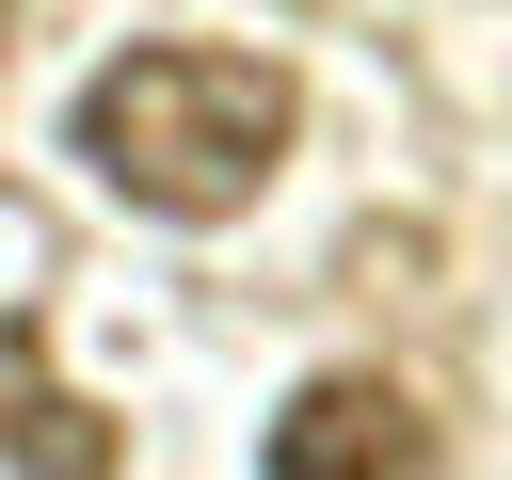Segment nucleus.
I'll list each match as a JSON object with an SVG mask.
<instances>
[{
    "mask_svg": "<svg viewBox=\"0 0 512 480\" xmlns=\"http://www.w3.org/2000/svg\"><path fill=\"white\" fill-rule=\"evenodd\" d=\"M288 128H304L288 64H256V48H192V32L112 48V64L64 96V144H80L128 208H160V224H224V208H256L272 160H288Z\"/></svg>",
    "mask_w": 512,
    "mask_h": 480,
    "instance_id": "obj_1",
    "label": "nucleus"
},
{
    "mask_svg": "<svg viewBox=\"0 0 512 480\" xmlns=\"http://www.w3.org/2000/svg\"><path fill=\"white\" fill-rule=\"evenodd\" d=\"M272 480H416L432 464V432H416V400L384 384V368H320L288 416H272V448H256Z\"/></svg>",
    "mask_w": 512,
    "mask_h": 480,
    "instance_id": "obj_2",
    "label": "nucleus"
},
{
    "mask_svg": "<svg viewBox=\"0 0 512 480\" xmlns=\"http://www.w3.org/2000/svg\"><path fill=\"white\" fill-rule=\"evenodd\" d=\"M0 464H16V480H112V464H128V432L48 368V320H32V304H0Z\"/></svg>",
    "mask_w": 512,
    "mask_h": 480,
    "instance_id": "obj_3",
    "label": "nucleus"
},
{
    "mask_svg": "<svg viewBox=\"0 0 512 480\" xmlns=\"http://www.w3.org/2000/svg\"><path fill=\"white\" fill-rule=\"evenodd\" d=\"M0 16H16V0H0Z\"/></svg>",
    "mask_w": 512,
    "mask_h": 480,
    "instance_id": "obj_4",
    "label": "nucleus"
}]
</instances>
